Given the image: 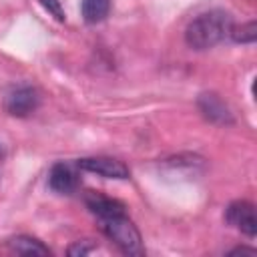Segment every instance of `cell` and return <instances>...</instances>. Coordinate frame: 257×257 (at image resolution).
Masks as SVG:
<instances>
[{
	"label": "cell",
	"instance_id": "2",
	"mask_svg": "<svg viewBox=\"0 0 257 257\" xmlns=\"http://www.w3.org/2000/svg\"><path fill=\"white\" fill-rule=\"evenodd\" d=\"M98 227L100 231L124 253V255H143L145 247H143V237L137 229V225L124 215H108V217H100L98 219Z\"/></svg>",
	"mask_w": 257,
	"mask_h": 257
},
{
	"label": "cell",
	"instance_id": "4",
	"mask_svg": "<svg viewBox=\"0 0 257 257\" xmlns=\"http://www.w3.org/2000/svg\"><path fill=\"white\" fill-rule=\"evenodd\" d=\"M76 167L80 171H88V173H96L98 177L104 179H128L131 171L128 167L112 157H84L76 161Z\"/></svg>",
	"mask_w": 257,
	"mask_h": 257
},
{
	"label": "cell",
	"instance_id": "5",
	"mask_svg": "<svg viewBox=\"0 0 257 257\" xmlns=\"http://www.w3.org/2000/svg\"><path fill=\"white\" fill-rule=\"evenodd\" d=\"M225 221L233 225L237 231H241L247 237L257 235V215H255V205L249 201H233L225 209Z\"/></svg>",
	"mask_w": 257,
	"mask_h": 257
},
{
	"label": "cell",
	"instance_id": "13",
	"mask_svg": "<svg viewBox=\"0 0 257 257\" xmlns=\"http://www.w3.org/2000/svg\"><path fill=\"white\" fill-rule=\"evenodd\" d=\"M38 4L54 18V20H58V22H64V10H62V6H60V2L58 0H38Z\"/></svg>",
	"mask_w": 257,
	"mask_h": 257
},
{
	"label": "cell",
	"instance_id": "11",
	"mask_svg": "<svg viewBox=\"0 0 257 257\" xmlns=\"http://www.w3.org/2000/svg\"><path fill=\"white\" fill-rule=\"evenodd\" d=\"M229 36H231L235 42H239V44H253L255 38H257V24H255V20H249V22L239 24V26L233 24Z\"/></svg>",
	"mask_w": 257,
	"mask_h": 257
},
{
	"label": "cell",
	"instance_id": "1",
	"mask_svg": "<svg viewBox=\"0 0 257 257\" xmlns=\"http://www.w3.org/2000/svg\"><path fill=\"white\" fill-rule=\"evenodd\" d=\"M233 28V18L225 10H209L193 18L185 30V42L193 50H207L223 42Z\"/></svg>",
	"mask_w": 257,
	"mask_h": 257
},
{
	"label": "cell",
	"instance_id": "12",
	"mask_svg": "<svg viewBox=\"0 0 257 257\" xmlns=\"http://www.w3.org/2000/svg\"><path fill=\"white\" fill-rule=\"evenodd\" d=\"M96 249V245L92 243V241H88V239H82V241H74L70 247H68V255L70 257H84V255H88V253H92Z\"/></svg>",
	"mask_w": 257,
	"mask_h": 257
},
{
	"label": "cell",
	"instance_id": "3",
	"mask_svg": "<svg viewBox=\"0 0 257 257\" xmlns=\"http://www.w3.org/2000/svg\"><path fill=\"white\" fill-rule=\"evenodd\" d=\"M40 104V96H38V90L34 86H28V84H20V86H14L6 98H4V108L8 114L12 116H28L32 114Z\"/></svg>",
	"mask_w": 257,
	"mask_h": 257
},
{
	"label": "cell",
	"instance_id": "9",
	"mask_svg": "<svg viewBox=\"0 0 257 257\" xmlns=\"http://www.w3.org/2000/svg\"><path fill=\"white\" fill-rule=\"evenodd\" d=\"M8 249L16 255H50V249L34 239V237H28V235H18V237H12L8 241Z\"/></svg>",
	"mask_w": 257,
	"mask_h": 257
},
{
	"label": "cell",
	"instance_id": "6",
	"mask_svg": "<svg viewBox=\"0 0 257 257\" xmlns=\"http://www.w3.org/2000/svg\"><path fill=\"white\" fill-rule=\"evenodd\" d=\"M80 185V179H78V173L66 165V163H56L52 165L50 173H48V187L54 191V193H60V195H72Z\"/></svg>",
	"mask_w": 257,
	"mask_h": 257
},
{
	"label": "cell",
	"instance_id": "10",
	"mask_svg": "<svg viewBox=\"0 0 257 257\" xmlns=\"http://www.w3.org/2000/svg\"><path fill=\"white\" fill-rule=\"evenodd\" d=\"M110 12V0H82L80 14L86 24H98L102 22Z\"/></svg>",
	"mask_w": 257,
	"mask_h": 257
},
{
	"label": "cell",
	"instance_id": "8",
	"mask_svg": "<svg viewBox=\"0 0 257 257\" xmlns=\"http://www.w3.org/2000/svg\"><path fill=\"white\" fill-rule=\"evenodd\" d=\"M84 203L88 207V211L92 215H96V219L100 217H108V215H120L124 213V205L116 199H110L106 195H100V193H94V191H88L86 197H84Z\"/></svg>",
	"mask_w": 257,
	"mask_h": 257
},
{
	"label": "cell",
	"instance_id": "14",
	"mask_svg": "<svg viewBox=\"0 0 257 257\" xmlns=\"http://www.w3.org/2000/svg\"><path fill=\"white\" fill-rule=\"evenodd\" d=\"M257 251L255 249H251V247H237V249H233L229 255H255Z\"/></svg>",
	"mask_w": 257,
	"mask_h": 257
},
{
	"label": "cell",
	"instance_id": "7",
	"mask_svg": "<svg viewBox=\"0 0 257 257\" xmlns=\"http://www.w3.org/2000/svg\"><path fill=\"white\" fill-rule=\"evenodd\" d=\"M199 110L203 112V116L215 124H233V114L229 110V106L215 94V92H205L199 96L197 100Z\"/></svg>",
	"mask_w": 257,
	"mask_h": 257
}]
</instances>
